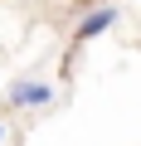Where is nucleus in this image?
<instances>
[{
    "mask_svg": "<svg viewBox=\"0 0 141 146\" xmlns=\"http://www.w3.org/2000/svg\"><path fill=\"white\" fill-rule=\"evenodd\" d=\"M5 102L20 107V112H39V107L54 102V83H49V78H15L10 93H5Z\"/></svg>",
    "mask_w": 141,
    "mask_h": 146,
    "instance_id": "nucleus-1",
    "label": "nucleus"
},
{
    "mask_svg": "<svg viewBox=\"0 0 141 146\" xmlns=\"http://www.w3.org/2000/svg\"><path fill=\"white\" fill-rule=\"evenodd\" d=\"M117 25V5H93L78 25H73V44H88V39H97V34H107Z\"/></svg>",
    "mask_w": 141,
    "mask_h": 146,
    "instance_id": "nucleus-2",
    "label": "nucleus"
},
{
    "mask_svg": "<svg viewBox=\"0 0 141 146\" xmlns=\"http://www.w3.org/2000/svg\"><path fill=\"white\" fill-rule=\"evenodd\" d=\"M0 146H5V122H0Z\"/></svg>",
    "mask_w": 141,
    "mask_h": 146,
    "instance_id": "nucleus-3",
    "label": "nucleus"
}]
</instances>
